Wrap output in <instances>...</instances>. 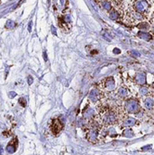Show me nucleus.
I'll use <instances>...</instances> for the list:
<instances>
[{
	"instance_id": "1",
	"label": "nucleus",
	"mask_w": 154,
	"mask_h": 155,
	"mask_svg": "<svg viewBox=\"0 0 154 155\" xmlns=\"http://www.w3.org/2000/svg\"><path fill=\"white\" fill-rule=\"evenodd\" d=\"M125 115L126 114H124L123 107L120 106H111L107 110H105L103 114H99L102 125L106 126V127L119 124L122 118H123Z\"/></svg>"
},
{
	"instance_id": "2",
	"label": "nucleus",
	"mask_w": 154,
	"mask_h": 155,
	"mask_svg": "<svg viewBox=\"0 0 154 155\" xmlns=\"http://www.w3.org/2000/svg\"><path fill=\"white\" fill-rule=\"evenodd\" d=\"M123 110L125 114H136L142 110L140 101L136 97H127L124 100Z\"/></svg>"
},
{
	"instance_id": "3",
	"label": "nucleus",
	"mask_w": 154,
	"mask_h": 155,
	"mask_svg": "<svg viewBox=\"0 0 154 155\" xmlns=\"http://www.w3.org/2000/svg\"><path fill=\"white\" fill-rule=\"evenodd\" d=\"M85 138L88 142L96 144L99 142L100 137V129L96 126H88L85 130Z\"/></svg>"
},
{
	"instance_id": "4",
	"label": "nucleus",
	"mask_w": 154,
	"mask_h": 155,
	"mask_svg": "<svg viewBox=\"0 0 154 155\" xmlns=\"http://www.w3.org/2000/svg\"><path fill=\"white\" fill-rule=\"evenodd\" d=\"M132 8L135 11L142 14L143 16L146 17L148 15V13L149 12L150 5L148 0H135L132 6Z\"/></svg>"
},
{
	"instance_id": "5",
	"label": "nucleus",
	"mask_w": 154,
	"mask_h": 155,
	"mask_svg": "<svg viewBox=\"0 0 154 155\" xmlns=\"http://www.w3.org/2000/svg\"><path fill=\"white\" fill-rule=\"evenodd\" d=\"M63 127H64V123H62L61 118L52 119L51 122L49 123V125H48L49 132L54 137L60 135V133L63 130Z\"/></svg>"
},
{
	"instance_id": "6",
	"label": "nucleus",
	"mask_w": 154,
	"mask_h": 155,
	"mask_svg": "<svg viewBox=\"0 0 154 155\" xmlns=\"http://www.w3.org/2000/svg\"><path fill=\"white\" fill-rule=\"evenodd\" d=\"M116 87L115 79L113 76H108L100 83V88L104 92H113Z\"/></svg>"
},
{
	"instance_id": "7",
	"label": "nucleus",
	"mask_w": 154,
	"mask_h": 155,
	"mask_svg": "<svg viewBox=\"0 0 154 155\" xmlns=\"http://www.w3.org/2000/svg\"><path fill=\"white\" fill-rule=\"evenodd\" d=\"M59 26L61 28V30L68 33L71 31L72 28V18L69 14H63L61 17H59Z\"/></svg>"
},
{
	"instance_id": "8",
	"label": "nucleus",
	"mask_w": 154,
	"mask_h": 155,
	"mask_svg": "<svg viewBox=\"0 0 154 155\" xmlns=\"http://www.w3.org/2000/svg\"><path fill=\"white\" fill-rule=\"evenodd\" d=\"M104 97V92L100 87H94L89 91L88 94V101L91 103H97L100 102Z\"/></svg>"
},
{
	"instance_id": "9",
	"label": "nucleus",
	"mask_w": 154,
	"mask_h": 155,
	"mask_svg": "<svg viewBox=\"0 0 154 155\" xmlns=\"http://www.w3.org/2000/svg\"><path fill=\"white\" fill-rule=\"evenodd\" d=\"M138 124V121L134 118V117H130V116H126L125 115L123 118H122V120L119 123V126L120 128H125V127H132V126H135Z\"/></svg>"
},
{
	"instance_id": "10",
	"label": "nucleus",
	"mask_w": 154,
	"mask_h": 155,
	"mask_svg": "<svg viewBox=\"0 0 154 155\" xmlns=\"http://www.w3.org/2000/svg\"><path fill=\"white\" fill-rule=\"evenodd\" d=\"M133 81L137 86H143V84H147V74L145 72L139 71L136 72L133 77Z\"/></svg>"
},
{
	"instance_id": "11",
	"label": "nucleus",
	"mask_w": 154,
	"mask_h": 155,
	"mask_svg": "<svg viewBox=\"0 0 154 155\" xmlns=\"http://www.w3.org/2000/svg\"><path fill=\"white\" fill-rule=\"evenodd\" d=\"M128 19L131 22H134V23H138L140 21H143L145 20V16H143L142 14L138 13L136 11H135L134 9H132L130 12H128Z\"/></svg>"
},
{
	"instance_id": "12",
	"label": "nucleus",
	"mask_w": 154,
	"mask_h": 155,
	"mask_svg": "<svg viewBox=\"0 0 154 155\" xmlns=\"http://www.w3.org/2000/svg\"><path fill=\"white\" fill-rule=\"evenodd\" d=\"M97 114L96 112V110L89 106H87V108L83 110V118H85L88 122L93 120L97 116Z\"/></svg>"
},
{
	"instance_id": "13",
	"label": "nucleus",
	"mask_w": 154,
	"mask_h": 155,
	"mask_svg": "<svg viewBox=\"0 0 154 155\" xmlns=\"http://www.w3.org/2000/svg\"><path fill=\"white\" fill-rule=\"evenodd\" d=\"M144 108L148 111H153L154 110V97H152L151 95L145 97V98H144Z\"/></svg>"
},
{
	"instance_id": "14",
	"label": "nucleus",
	"mask_w": 154,
	"mask_h": 155,
	"mask_svg": "<svg viewBox=\"0 0 154 155\" xmlns=\"http://www.w3.org/2000/svg\"><path fill=\"white\" fill-rule=\"evenodd\" d=\"M130 95V90L128 89V87H124V86H122L118 88L117 90V96L123 100H125V98H127Z\"/></svg>"
},
{
	"instance_id": "15",
	"label": "nucleus",
	"mask_w": 154,
	"mask_h": 155,
	"mask_svg": "<svg viewBox=\"0 0 154 155\" xmlns=\"http://www.w3.org/2000/svg\"><path fill=\"white\" fill-rule=\"evenodd\" d=\"M109 18L111 21H118L119 20L122 19V13L120 10L116 9L115 8H113L110 11H109Z\"/></svg>"
},
{
	"instance_id": "16",
	"label": "nucleus",
	"mask_w": 154,
	"mask_h": 155,
	"mask_svg": "<svg viewBox=\"0 0 154 155\" xmlns=\"http://www.w3.org/2000/svg\"><path fill=\"white\" fill-rule=\"evenodd\" d=\"M99 4L100 6V8L104 10V11H110L111 9L113 8V2L110 1V0H100L99 1Z\"/></svg>"
},
{
	"instance_id": "17",
	"label": "nucleus",
	"mask_w": 154,
	"mask_h": 155,
	"mask_svg": "<svg viewBox=\"0 0 154 155\" xmlns=\"http://www.w3.org/2000/svg\"><path fill=\"white\" fill-rule=\"evenodd\" d=\"M18 148V139L17 137H14L11 139V141L7 146V151L8 153H14L17 150Z\"/></svg>"
},
{
	"instance_id": "18",
	"label": "nucleus",
	"mask_w": 154,
	"mask_h": 155,
	"mask_svg": "<svg viewBox=\"0 0 154 155\" xmlns=\"http://www.w3.org/2000/svg\"><path fill=\"white\" fill-rule=\"evenodd\" d=\"M150 92H151V87L149 86H147V84H143V86H139V88H138L139 96L147 97V96L150 95Z\"/></svg>"
},
{
	"instance_id": "19",
	"label": "nucleus",
	"mask_w": 154,
	"mask_h": 155,
	"mask_svg": "<svg viewBox=\"0 0 154 155\" xmlns=\"http://www.w3.org/2000/svg\"><path fill=\"white\" fill-rule=\"evenodd\" d=\"M136 36L139 37L140 39H142V40L148 41V42L151 41L153 39V37H154L150 33L146 32V31H139V32H137L136 33Z\"/></svg>"
},
{
	"instance_id": "20",
	"label": "nucleus",
	"mask_w": 154,
	"mask_h": 155,
	"mask_svg": "<svg viewBox=\"0 0 154 155\" xmlns=\"http://www.w3.org/2000/svg\"><path fill=\"white\" fill-rule=\"evenodd\" d=\"M150 26H151V24H149V22H147L145 21L136 23V28L140 30V31H146V32H148V31L150 30Z\"/></svg>"
},
{
	"instance_id": "21",
	"label": "nucleus",
	"mask_w": 154,
	"mask_h": 155,
	"mask_svg": "<svg viewBox=\"0 0 154 155\" xmlns=\"http://www.w3.org/2000/svg\"><path fill=\"white\" fill-rule=\"evenodd\" d=\"M123 133H122L123 137L130 138V137H133L135 136V133H134V131L132 130L131 127H125V128H123Z\"/></svg>"
},
{
	"instance_id": "22",
	"label": "nucleus",
	"mask_w": 154,
	"mask_h": 155,
	"mask_svg": "<svg viewBox=\"0 0 154 155\" xmlns=\"http://www.w3.org/2000/svg\"><path fill=\"white\" fill-rule=\"evenodd\" d=\"M19 103L21 105V107H25L26 106V100L24 97H21L19 100Z\"/></svg>"
},
{
	"instance_id": "23",
	"label": "nucleus",
	"mask_w": 154,
	"mask_h": 155,
	"mask_svg": "<svg viewBox=\"0 0 154 155\" xmlns=\"http://www.w3.org/2000/svg\"><path fill=\"white\" fill-rule=\"evenodd\" d=\"M130 54H131V55H134L135 57H136V56H137V57H139V56H140L139 52H137V51H136V50H132V51L130 52Z\"/></svg>"
},
{
	"instance_id": "24",
	"label": "nucleus",
	"mask_w": 154,
	"mask_h": 155,
	"mask_svg": "<svg viewBox=\"0 0 154 155\" xmlns=\"http://www.w3.org/2000/svg\"><path fill=\"white\" fill-rule=\"evenodd\" d=\"M149 31H150V34L154 36V23L151 24V26H150V30H149Z\"/></svg>"
},
{
	"instance_id": "25",
	"label": "nucleus",
	"mask_w": 154,
	"mask_h": 155,
	"mask_svg": "<svg viewBox=\"0 0 154 155\" xmlns=\"http://www.w3.org/2000/svg\"><path fill=\"white\" fill-rule=\"evenodd\" d=\"M15 96H16V93H15V92H9V94H8V97H9L10 98L14 97Z\"/></svg>"
},
{
	"instance_id": "26",
	"label": "nucleus",
	"mask_w": 154,
	"mask_h": 155,
	"mask_svg": "<svg viewBox=\"0 0 154 155\" xmlns=\"http://www.w3.org/2000/svg\"><path fill=\"white\" fill-rule=\"evenodd\" d=\"M151 87V92H150V95L152 96V97H154V84L152 87Z\"/></svg>"
},
{
	"instance_id": "27",
	"label": "nucleus",
	"mask_w": 154,
	"mask_h": 155,
	"mask_svg": "<svg viewBox=\"0 0 154 155\" xmlns=\"http://www.w3.org/2000/svg\"><path fill=\"white\" fill-rule=\"evenodd\" d=\"M149 149H151V146H150V145H148L147 147H145V148H142L141 150H149Z\"/></svg>"
},
{
	"instance_id": "28",
	"label": "nucleus",
	"mask_w": 154,
	"mask_h": 155,
	"mask_svg": "<svg viewBox=\"0 0 154 155\" xmlns=\"http://www.w3.org/2000/svg\"><path fill=\"white\" fill-rule=\"evenodd\" d=\"M32 76H29L28 77V83H29V84H32Z\"/></svg>"
},
{
	"instance_id": "29",
	"label": "nucleus",
	"mask_w": 154,
	"mask_h": 155,
	"mask_svg": "<svg viewBox=\"0 0 154 155\" xmlns=\"http://www.w3.org/2000/svg\"><path fill=\"white\" fill-rule=\"evenodd\" d=\"M121 51L119 50V48H114V50H113V53H115V54H119Z\"/></svg>"
},
{
	"instance_id": "30",
	"label": "nucleus",
	"mask_w": 154,
	"mask_h": 155,
	"mask_svg": "<svg viewBox=\"0 0 154 155\" xmlns=\"http://www.w3.org/2000/svg\"><path fill=\"white\" fill-rule=\"evenodd\" d=\"M95 1H96V2H99V1H100V0H95Z\"/></svg>"
}]
</instances>
